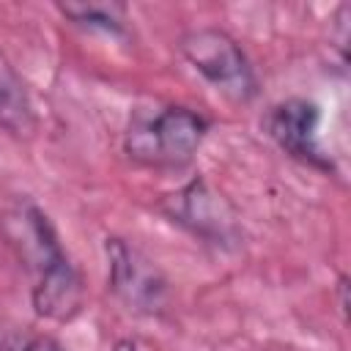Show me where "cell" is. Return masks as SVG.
Masks as SVG:
<instances>
[{
  "mask_svg": "<svg viewBox=\"0 0 351 351\" xmlns=\"http://www.w3.org/2000/svg\"><path fill=\"white\" fill-rule=\"evenodd\" d=\"M5 225L11 244L19 247V255L36 274V313L55 321H69L82 307V280L66 258L49 219L36 206H22L8 217Z\"/></svg>",
  "mask_w": 351,
  "mask_h": 351,
  "instance_id": "6da1fadb",
  "label": "cell"
},
{
  "mask_svg": "<svg viewBox=\"0 0 351 351\" xmlns=\"http://www.w3.org/2000/svg\"><path fill=\"white\" fill-rule=\"evenodd\" d=\"M206 132H208V121L200 112L181 104H170L154 112L134 115L123 148L140 165L181 167L192 162Z\"/></svg>",
  "mask_w": 351,
  "mask_h": 351,
  "instance_id": "7a4b0ae2",
  "label": "cell"
},
{
  "mask_svg": "<svg viewBox=\"0 0 351 351\" xmlns=\"http://www.w3.org/2000/svg\"><path fill=\"white\" fill-rule=\"evenodd\" d=\"M189 66L233 101H250L258 90L255 71L233 36L217 27H197L181 38Z\"/></svg>",
  "mask_w": 351,
  "mask_h": 351,
  "instance_id": "3957f363",
  "label": "cell"
},
{
  "mask_svg": "<svg viewBox=\"0 0 351 351\" xmlns=\"http://www.w3.org/2000/svg\"><path fill=\"white\" fill-rule=\"evenodd\" d=\"M107 263L110 288L129 310L159 313L165 307L167 280L137 247L126 244L123 239H107Z\"/></svg>",
  "mask_w": 351,
  "mask_h": 351,
  "instance_id": "277c9868",
  "label": "cell"
},
{
  "mask_svg": "<svg viewBox=\"0 0 351 351\" xmlns=\"http://www.w3.org/2000/svg\"><path fill=\"white\" fill-rule=\"evenodd\" d=\"M318 121H321V112L313 101L288 99L269 110L266 129H269L271 140L291 156L304 159L310 165L329 167L326 156L318 148Z\"/></svg>",
  "mask_w": 351,
  "mask_h": 351,
  "instance_id": "5b68a950",
  "label": "cell"
},
{
  "mask_svg": "<svg viewBox=\"0 0 351 351\" xmlns=\"http://www.w3.org/2000/svg\"><path fill=\"white\" fill-rule=\"evenodd\" d=\"M0 126L16 137L30 134L36 129L30 96H27L19 74L3 55H0Z\"/></svg>",
  "mask_w": 351,
  "mask_h": 351,
  "instance_id": "8992f818",
  "label": "cell"
},
{
  "mask_svg": "<svg viewBox=\"0 0 351 351\" xmlns=\"http://www.w3.org/2000/svg\"><path fill=\"white\" fill-rule=\"evenodd\" d=\"M173 214H178L181 222L200 217V222L195 225V230L203 233V236H211L214 233V236L225 239V233H228V222H222V203L200 181L189 184L178 195V211H173Z\"/></svg>",
  "mask_w": 351,
  "mask_h": 351,
  "instance_id": "52a82bcc",
  "label": "cell"
},
{
  "mask_svg": "<svg viewBox=\"0 0 351 351\" xmlns=\"http://www.w3.org/2000/svg\"><path fill=\"white\" fill-rule=\"evenodd\" d=\"M60 11L74 19L77 25L88 27H101L107 33H121L123 22V8L121 5H107V3H69L60 5Z\"/></svg>",
  "mask_w": 351,
  "mask_h": 351,
  "instance_id": "ba28073f",
  "label": "cell"
},
{
  "mask_svg": "<svg viewBox=\"0 0 351 351\" xmlns=\"http://www.w3.org/2000/svg\"><path fill=\"white\" fill-rule=\"evenodd\" d=\"M19 351H63V348H60V343H58V340H52V337H44V335H41V337L27 340Z\"/></svg>",
  "mask_w": 351,
  "mask_h": 351,
  "instance_id": "9c48e42d",
  "label": "cell"
},
{
  "mask_svg": "<svg viewBox=\"0 0 351 351\" xmlns=\"http://www.w3.org/2000/svg\"><path fill=\"white\" fill-rule=\"evenodd\" d=\"M118 351H134V346H132V343H121Z\"/></svg>",
  "mask_w": 351,
  "mask_h": 351,
  "instance_id": "30bf717a",
  "label": "cell"
}]
</instances>
